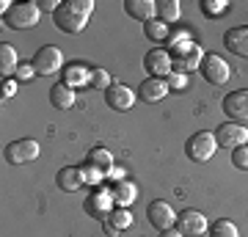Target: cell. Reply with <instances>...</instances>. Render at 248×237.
<instances>
[{
    "label": "cell",
    "mask_w": 248,
    "mask_h": 237,
    "mask_svg": "<svg viewBox=\"0 0 248 237\" xmlns=\"http://www.w3.org/2000/svg\"><path fill=\"white\" fill-rule=\"evenodd\" d=\"M143 36H146L149 42H155L157 47H163V44H166V42L171 39L169 25H166V22H160L157 17L152 19V22H146V25H143Z\"/></svg>",
    "instance_id": "obj_23"
},
{
    "label": "cell",
    "mask_w": 248,
    "mask_h": 237,
    "mask_svg": "<svg viewBox=\"0 0 248 237\" xmlns=\"http://www.w3.org/2000/svg\"><path fill=\"white\" fill-rule=\"evenodd\" d=\"M91 86L99 88V91H108V88L113 86V80H110V72H108V69H99V66H97V69L91 72Z\"/></svg>",
    "instance_id": "obj_30"
},
{
    "label": "cell",
    "mask_w": 248,
    "mask_h": 237,
    "mask_svg": "<svg viewBox=\"0 0 248 237\" xmlns=\"http://www.w3.org/2000/svg\"><path fill=\"white\" fill-rule=\"evenodd\" d=\"M39 9H42V11H50V14H55V11L61 9V3H55V0H39Z\"/></svg>",
    "instance_id": "obj_35"
},
{
    "label": "cell",
    "mask_w": 248,
    "mask_h": 237,
    "mask_svg": "<svg viewBox=\"0 0 248 237\" xmlns=\"http://www.w3.org/2000/svg\"><path fill=\"white\" fill-rule=\"evenodd\" d=\"M215 141H218V146L237 149V146H246L248 143V130L237 122H223L221 127L215 130Z\"/></svg>",
    "instance_id": "obj_12"
},
{
    "label": "cell",
    "mask_w": 248,
    "mask_h": 237,
    "mask_svg": "<svg viewBox=\"0 0 248 237\" xmlns=\"http://www.w3.org/2000/svg\"><path fill=\"white\" fill-rule=\"evenodd\" d=\"M105 223H110V226H113L116 232H124V229L133 226V212L124 210V207H116V210L105 218Z\"/></svg>",
    "instance_id": "obj_26"
},
{
    "label": "cell",
    "mask_w": 248,
    "mask_h": 237,
    "mask_svg": "<svg viewBox=\"0 0 248 237\" xmlns=\"http://www.w3.org/2000/svg\"><path fill=\"white\" fill-rule=\"evenodd\" d=\"M80 174H83V182L91 185V188H99L102 179H105V171H99V168L91 166V163H83V166H80Z\"/></svg>",
    "instance_id": "obj_29"
},
{
    "label": "cell",
    "mask_w": 248,
    "mask_h": 237,
    "mask_svg": "<svg viewBox=\"0 0 248 237\" xmlns=\"http://www.w3.org/2000/svg\"><path fill=\"white\" fill-rule=\"evenodd\" d=\"M55 185L61 188L63 193H75V190H80L83 188V174H80V166H66L61 168L58 174H55Z\"/></svg>",
    "instance_id": "obj_19"
},
{
    "label": "cell",
    "mask_w": 248,
    "mask_h": 237,
    "mask_svg": "<svg viewBox=\"0 0 248 237\" xmlns=\"http://www.w3.org/2000/svg\"><path fill=\"white\" fill-rule=\"evenodd\" d=\"M39 141L33 138H19V141H11L9 146L3 149V160L9 163V166H25L31 160L39 158Z\"/></svg>",
    "instance_id": "obj_6"
},
{
    "label": "cell",
    "mask_w": 248,
    "mask_h": 237,
    "mask_svg": "<svg viewBox=\"0 0 248 237\" xmlns=\"http://www.w3.org/2000/svg\"><path fill=\"white\" fill-rule=\"evenodd\" d=\"M105 102H108V108L124 113V111H130V108L135 105V91L130 86H124V83H113V86L105 91Z\"/></svg>",
    "instance_id": "obj_14"
},
{
    "label": "cell",
    "mask_w": 248,
    "mask_h": 237,
    "mask_svg": "<svg viewBox=\"0 0 248 237\" xmlns=\"http://www.w3.org/2000/svg\"><path fill=\"white\" fill-rule=\"evenodd\" d=\"M31 61H33L36 75L50 78L53 72H58L63 66V53H61V47H55V44H45V47L36 50V55L31 58Z\"/></svg>",
    "instance_id": "obj_7"
},
{
    "label": "cell",
    "mask_w": 248,
    "mask_h": 237,
    "mask_svg": "<svg viewBox=\"0 0 248 237\" xmlns=\"http://www.w3.org/2000/svg\"><path fill=\"white\" fill-rule=\"evenodd\" d=\"M223 113H226V119L229 122H248V88H237V91H229L226 97H223L221 102Z\"/></svg>",
    "instance_id": "obj_10"
},
{
    "label": "cell",
    "mask_w": 248,
    "mask_h": 237,
    "mask_svg": "<svg viewBox=\"0 0 248 237\" xmlns=\"http://www.w3.org/2000/svg\"><path fill=\"white\" fill-rule=\"evenodd\" d=\"M143 66L149 72V78L169 80V75L174 72V61H171L169 47H155V50H149L146 58H143Z\"/></svg>",
    "instance_id": "obj_9"
},
{
    "label": "cell",
    "mask_w": 248,
    "mask_h": 237,
    "mask_svg": "<svg viewBox=\"0 0 248 237\" xmlns=\"http://www.w3.org/2000/svg\"><path fill=\"white\" fill-rule=\"evenodd\" d=\"M199 9L204 11V17H221V14H226L229 11V0H202L199 3Z\"/></svg>",
    "instance_id": "obj_28"
},
{
    "label": "cell",
    "mask_w": 248,
    "mask_h": 237,
    "mask_svg": "<svg viewBox=\"0 0 248 237\" xmlns=\"http://www.w3.org/2000/svg\"><path fill=\"white\" fill-rule=\"evenodd\" d=\"M169 53H171V61H174V72H185V75L193 69H202V61H204V55H207L199 44L187 39V33L171 36Z\"/></svg>",
    "instance_id": "obj_2"
},
{
    "label": "cell",
    "mask_w": 248,
    "mask_h": 237,
    "mask_svg": "<svg viewBox=\"0 0 248 237\" xmlns=\"http://www.w3.org/2000/svg\"><path fill=\"white\" fill-rule=\"evenodd\" d=\"M86 163H91V166H97L99 171H105V176L113 171V155L105 149V146H94V149L89 152V158H86Z\"/></svg>",
    "instance_id": "obj_24"
},
{
    "label": "cell",
    "mask_w": 248,
    "mask_h": 237,
    "mask_svg": "<svg viewBox=\"0 0 248 237\" xmlns=\"http://www.w3.org/2000/svg\"><path fill=\"white\" fill-rule=\"evenodd\" d=\"M102 232H105L108 237H119V232H116V229L110 226V223H105V221H102Z\"/></svg>",
    "instance_id": "obj_38"
},
{
    "label": "cell",
    "mask_w": 248,
    "mask_h": 237,
    "mask_svg": "<svg viewBox=\"0 0 248 237\" xmlns=\"http://www.w3.org/2000/svg\"><path fill=\"white\" fill-rule=\"evenodd\" d=\"M94 14V0H63L61 9L53 14V22L63 33H80L89 25V17Z\"/></svg>",
    "instance_id": "obj_1"
},
{
    "label": "cell",
    "mask_w": 248,
    "mask_h": 237,
    "mask_svg": "<svg viewBox=\"0 0 248 237\" xmlns=\"http://www.w3.org/2000/svg\"><path fill=\"white\" fill-rule=\"evenodd\" d=\"M232 166L240 168V171H248V143H246V146L232 149Z\"/></svg>",
    "instance_id": "obj_32"
},
{
    "label": "cell",
    "mask_w": 248,
    "mask_h": 237,
    "mask_svg": "<svg viewBox=\"0 0 248 237\" xmlns=\"http://www.w3.org/2000/svg\"><path fill=\"white\" fill-rule=\"evenodd\" d=\"M169 83L166 80H160V78H146L138 86V99L141 102H146V105H155V102H160V99H166L169 97Z\"/></svg>",
    "instance_id": "obj_15"
},
{
    "label": "cell",
    "mask_w": 248,
    "mask_h": 237,
    "mask_svg": "<svg viewBox=\"0 0 248 237\" xmlns=\"http://www.w3.org/2000/svg\"><path fill=\"white\" fill-rule=\"evenodd\" d=\"M166 83H169V88H171V91H185V88L190 86V78H187L185 72H171Z\"/></svg>",
    "instance_id": "obj_31"
},
{
    "label": "cell",
    "mask_w": 248,
    "mask_h": 237,
    "mask_svg": "<svg viewBox=\"0 0 248 237\" xmlns=\"http://www.w3.org/2000/svg\"><path fill=\"white\" fill-rule=\"evenodd\" d=\"M116 202H113V193H110V188H91V193L86 196V202H83V210H86V215H91V218L97 221H105L110 212H113Z\"/></svg>",
    "instance_id": "obj_5"
},
{
    "label": "cell",
    "mask_w": 248,
    "mask_h": 237,
    "mask_svg": "<svg viewBox=\"0 0 248 237\" xmlns=\"http://www.w3.org/2000/svg\"><path fill=\"white\" fill-rule=\"evenodd\" d=\"M157 237H185V235H182L177 226H171V229H163V232H157Z\"/></svg>",
    "instance_id": "obj_37"
},
{
    "label": "cell",
    "mask_w": 248,
    "mask_h": 237,
    "mask_svg": "<svg viewBox=\"0 0 248 237\" xmlns=\"http://www.w3.org/2000/svg\"><path fill=\"white\" fill-rule=\"evenodd\" d=\"M110 193H113V202L116 207H130V204L138 199V185L130 182V179H122V182H113V188H110Z\"/></svg>",
    "instance_id": "obj_20"
},
{
    "label": "cell",
    "mask_w": 248,
    "mask_h": 237,
    "mask_svg": "<svg viewBox=\"0 0 248 237\" xmlns=\"http://www.w3.org/2000/svg\"><path fill=\"white\" fill-rule=\"evenodd\" d=\"M177 229L185 237H202V235L210 232V221H207V215L199 212V210H182L177 215Z\"/></svg>",
    "instance_id": "obj_11"
},
{
    "label": "cell",
    "mask_w": 248,
    "mask_h": 237,
    "mask_svg": "<svg viewBox=\"0 0 248 237\" xmlns=\"http://www.w3.org/2000/svg\"><path fill=\"white\" fill-rule=\"evenodd\" d=\"M124 11H127V17H133L146 25L157 14V3H152V0H124Z\"/></svg>",
    "instance_id": "obj_18"
},
{
    "label": "cell",
    "mask_w": 248,
    "mask_h": 237,
    "mask_svg": "<svg viewBox=\"0 0 248 237\" xmlns=\"http://www.w3.org/2000/svg\"><path fill=\"white\" fill-rule=\"evenodd\" d=\"M223 44L226 50L240 58H248V25H237V28H229L223 33Z\"/></svg>",
    "instance_id": "obj_17"
},
{
    "label": "cell",
    "mask_w": 248,
    "mask_h": 237,
    "mask_svg": "<svg viewBox=\"0 0 248 237\" xmlns=\"http://www.w3.org/2000/svg\"><path fill=\"white\" fill-rule=\"evenodd\" d=\"M146 215H149V223L157 232H163V229H171L177 226V215L179 212H174V207H171L169 202H163V199H155V202L146 207Z\"/></svg>",
    "instance_id": "obj_13"
},
{
    "label": "cell",
    "mask_w": 248,
    "mask_h": 237,
    "mask_svg": "<svg viewBox=\"0 0 248 237\" xmlns=\"http://www.w3.org/2000/svg\"><path fill=\"white\" fill-rule=\"evenodd\" d=\"M17 78H6L3 80V102H6V99H11L14 97V94H17Z\"/></svg>",
    "instance_id": "obj_34"
},
{
    "label": "cell",
    "mask_w": 248,
    "mask_h": 237,
    "mask_svg": "<svg viewBox=\"0 0 248 237\" xmlns=\"http://www.w3.org/2000/svg\"><path fill=\"white\" fill-rule=\"evenodd\" d=\"M124 174H127V171H124L122 166H113V171H110V174H108V176H110L113 182H122V179H127V176H124Z\"/></svg>",
    "instance_id": "obj_36"
},
{
    "label": "cell",
    "mask_w": 248,
    "mask_h": 237,
    "mask_svg": "<svg viewBox=\"0 0 248 237\" xmlns=\"http://www.w3.org/2000/svg\"><path fill=\"white\" fill-rule=\"evenodd\" d=\"M3 19H6V25L14 28V31H28V28L39 25L42 9H39V3H33V0H22V3H14Z\"/></svg>",
    "instance_id": "obj_3"
},
{
    "label": "cell",
    "mask_w": 248,
    "mask_h": 237,
    "mask_svg": "<svg viewBox=\"0 0 248 237\" xmlns=\"http://www.w3.org/2000/svg\"><path fill=\"white\" fill-rule=\"evenodd\" d=\"M199 72L204 75V80H207L210 86H223V83H229V78H232L229 63L223 61L218 53H207V55H204L202 69H199Z\"/></svg>",
    "instance_id": "obj_8"
},
{
    "label": "cell",
    "mask_w": 248,
    "mask_h": 237,
    "mask_svg": "<svg viewBox=\"0 0 248 237\" xmlns=\"http://www.w3.org/2000/svg\"><path fill=\"white\" fill-rule=\"evenodd\" d=\"M19 55H17V50L11 47V44H0V75H3V80L9 78V75H14L17 72V66H19Z\"/></svg>",
    "instance_id": "obj_22"
},
{
    "label": "cell",
    "mask_w": 248,
    "mask_h": 237,
    "mask_svg": "<svg viewBox=\"0 0 248 237\" xmlns=\"http://www.w3.org/2000/svg\"><path fill=\"white\" fill-rule=\"evenodd\" d=\"M91 66L83 61H75L69 66H63V83L72 88H89L91 86Z\"/></svg>",
    "instance_id": "obj_16"
},
{
    "label": "cell",
    "mask_w": 248,
    "mask_h": 237,
    "mask_svg": "<svg viewBox=\"0 0 248 237\" xmlns=\"http://www.w3.org/2000/svg\"><path fill=\"white\" fill-rule=\"evenodd\" d=\"M157 14H160V22H166V25H171V22H177L179 14H182V6H179V0H160L157 3Z\"/></svg>",
    "instance_id": "obj_25"
},
{
    "label": "cell",
    "mask_w": 248,
    "mask_h": 237,
    "mask_svg": "<svg viewBox=\"0 0 248 237\" xmlns=\"http://www.w3.org/2000/svg\"><path fill=\"white\" fill-rule=\"evenodd\" d=\"M75 88L72 86H66V83H55L53 88H50V105L53 108H58V111H69L72 105H75Z\"/></svg>",
    "instance_id": "obj_21"
},
{
    "label": "cell",
    "mask_w": 248,
    "mask_h": 237,
    "mask_svg": "<svg viewBox=\"0 0 248 237\" xmlns=\"http://www.w3.org/2000/svg\"><path fill=\"white\" fill-rule=\"evenodd\" d=\"M14 78H17V83H31V80L36 78L33 61H28V63H19V66H17V72H14Z\"/></svg>",
    "instance_id": "obj_33"
},
{
    "label": "cell",
    "mask_w": 248,
    "mask_h": 237,
    "mask_svg": "<svg viewBox=\"0 0 248 237\" xmlns=\"http://www.w3.org/2000/svg\"><path fill=\"white\" fill-rule=\"evenodd\" d=\"M215 149H218V141H215V132L210 130H199L185 141V155L193 163H207L215 155Z\"/></svg>",
    "instance_id": "obj_4"
},
{
    "label": "cell",
    "mask_w": 248,
    "mask_h": 237,
    "mask_svg": "<svg viewBox=\"0 0 248 237\" xmlns=\"http://www.w3.org/2000/svg\"><path fill=\"white\" fill-rule=\"evenodd\" d=\"M210 237H240L237 226H234V221H226V218H218L210 226Z\"/></svg>",
    "instance_id": "obj_27"
}]
</instances>
